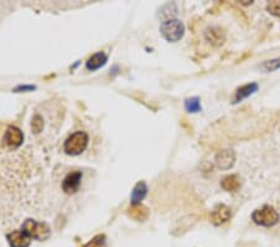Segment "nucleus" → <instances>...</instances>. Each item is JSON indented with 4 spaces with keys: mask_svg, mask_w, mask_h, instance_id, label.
Returning a JSON list of instances; mask_svg holds the SVG:
<instances>
[{
    "mask_svg": "<svg viewBox=\"0 0 280 247\" xmlns=\"http://www.w3.org/2000/svg\"><path fill=\"white\" fill-rule=\"evenodd\" d=\"M252 220L257 225L263 226V227H273L279 222L280 216L273 206L265 205L253 211Z\"/></svg>",
    "mask_w": 280,
    "mask_h": 247,
    "instance_id": "1",
    "label": "nucleus"
},
{
    "mask_svg": "<svg viewBox=\"0 0 280 247\" xmlns=\"http://www.w3.org/2000/svg\"><path fill=\"white\" fill-rule=\"evenodd\" d=\"M162 36L169 43L180 42L184 35V25L183 22L178 19L164 20L160 26Z\"/></svg>",
    "mask_w": 280,
    "mask_h": 247,
    "instance_id": "2",
    "label": "nucleus"
},
{
    "mask_svg": "<svg viewBox=\"0 0 280 247\" xmlns=\"http://www.w3.org/2000/svg\"><path fill=\"white\" fill-rule=\"evenodd\" d=\"M30 239H35L38 241H44L50 236V227L45 222H36L35 220L28 219L21 228Z\"/></svg>",
    "mask_w": 280,
    "mask_h": 247,
    "instance_id": "3",
    "label": "nucleus"
},
{
    "mask_svg": "<svg viewBox=\"0 0 280 247\" xmlns=\"http://www.w3.org/2000/svg\"><path fill=\"white\" fill-rule=\"evenodd\" d=\"M87 144H89L87 134L83 133V131H78V133L72 134L71 136L65 141L64 150L69 155H80L82 151H85Z\"/></svg>",
    "mask_w": 280,
    "mask_h": 247,
    "instance_id": "4",
    "label": "nucleus"
},
{
    "mask_svg": "<svg viewBox=\"0 0 280 247\" xmlns=\"http://www.w3.org/2000/svg\"><path fill=\"white\" fill-rule=\"evenodd\" d=\"M230 217H232L230 208L227 205H224V203H218V205L214 206L213 211H212L211 221L213 225L220 226L229 221Z\"/></svg>",
    "mask_w": 280,
    "mask_h": 247,
    "instance_id": "5",
    "label": "nucleus"
},
{
    "mask_svg": "<svg viewBox=\"0 0 280 247\" xmlns=\"http://www.w3.org/2000/svg\"><path fill=\"white\" fill-rule=\"evenodd\" d=\"M236 153L233 150H222L219 151L216 155V161L217 167H219L220 170H229L230 167H233V165L236 164Z\"/></svg>",
    "mask_w": 280,
    "mask_h": 247,
    "instance_id": "6",
    "label": "nucleus"
},
{
    "mask_svg": "<svg viewBox=\"0 0 280 247\" xmlns=\"http://www.w3.org/2000/svg\"><path fill=\"white\" fill-rule=\"evenodd\" d=\"M205 39L207 42L211 43L214 46H220V45L224 44L225 39H227V35H225V31L219 26H209L204 33Z\"/></svg>",
    "mask_w": 280,
    "mask_h": 247,
    "instance_id": "7",
    "label": "nucleus"
},
{
    "mask_svg": "<svg viewBox=\"0 0 280 247\" xmlns=\"http://www.w3.org/2000/svg\"><path fill=\"white\" fill-rule=\"evenodd\" d=\"M81 179H82V174L80 171H74L64 179L62 182V190L66 194H74L79 190L81 183Z\"/></svg>",
    "mask_w": 280,
    "mask_h": 247,
    "instance_id": "8",
    "label": "nucleus"
},
{
    "mask_svg": "<svg viewBox=\"0 0 280 247\" xmlns=\"http://www.w3.org/2000/svg\"><path fill=\"white\" fill-rule=\"evenodd\" d=\"M258 90H259V85L257 83H249V84H245V85L240 86V88L237 89L236 95H234V99H233V104L241 103L244 99H248L249 96H252V95L255 94Z\"/></svg>",
    "mask_w": 280,
    "mask_h": 247,
    "instance_id": "9",
    "label": "nucleus"
},
{
    "mask_svg": "<svg viewBox=\"0 0 280 247\" xmlns=\"http://www.w3.org/2000/svg\"><path fill=\"white\" fill-rule=\"evenodd\" d=\"M22 133L20 129L10 126L4 135V142L10 147H19L22 142Z\"/></svg>",
    "mask_w": 280,
    "mask_h": 247,
    "instance_id": "10",
    "label": "nucleus"
},
{
    "mask_svg": "<svg viewBox=\"0 0 280 247\" xmlns=\"http://www.w3.org/2000/svg\"><path fill=\"white\" fill-rule=\"evenodd\" d=\"M8 241L11 247H28L31 239L22 230H18L8 235Z\"/></svg>",
    "mask_w": 280,
    "mask_h": 247,
    "instance_id": "11",
    "label": "nucleus"
},
{
    "mask_svg": "<svg viewBox=\"0 0 280 247\" xmlns=\"http://www.w3.org/2000/svg\"><path fill=\"white\" fill-rule=\"evenodd\" d=\"M147 185L144 181H140L136 183V186L133 187L132 194H131V205H137V203H141V201L143 200L146 195H147Z\"/></svg>",
    "mask_w": 280,
    "mask_h": 247,
    "instance_id": "12",
    "label": "nucleus"
},
{
    "mask_svg": "<svg viewBox=\"0 0 280 247\" xmlns=\"http://www.w3.org/2000/svg\"><path fill=\"white\" fill-rule=\"evenodd\" d=\"M128 215L136 221H144V220L148 219L150 211L144 205L137 203V205H131V207L128 208Z\"/></svg>",
    "mask_w": 280,
    "mask_h": 247,
    "instance_id": "13",
    "label": "nucleus"
},
{
    "mask_svg": "<svg viewBox=\"0 0 280 247\" xmlns=\"http://www.w3.org/2000/svg\"><path fill=\"white\" fill-rule=\"evenodd\" d=\"M220 186H222L224 191L234 192L240 187V179H239L238 175H234V174L233 175H228L222 180Z\"/></svg>",
    "mask_w": 280,
    "mask_h": 247,
    "instance_id": "14",
    "label": "nucleus"
},
{
    "mask_svg": "<svg viewBox=\"0 0 280 247\" xmlns=\"http://www.w3.org/2000/svg\"><path fill=\"white\" fill-rule=\"evenodd\" d=\"M106 61H107V55H106L105 53H102V51H100V53L94 54V55L87 60L86 67L89 70H91V71H94V70L100 69L101 67H103V65L106 64Z\"/></svg>",
    "mask_w": 280,
    "mask_h": 247,
    "instance_id": "15",
    "label": "nucleus"
},
{
    "mask_svg": "<svg viewBox=\"0 0 280 247\" xmlns=\"http://www.w3.org/2000/svg\"><path fill=\"white\" fill-rule=\"evenodd\" d=\"M259 69L263 70L265 72H273L280 69V58L270 59V60L263 61L261 64H259Z\"/></svg>",
    "mask_w": 280,
    "mask_h": 247,
    "instance_id": "16",
    "label": "nucleus"
},
{
    "mask_svg": "<svg viewBox=\"0 0 280 247\" xmlns=\"http://www.w3.org/2000/svg\"><path fill=\"white\" fill-rule=\"evenodd\" d=\"M184 108H186V110L188 111V112H192V114H194V112H200V111L202 110L200 101L198 97L187 99V100L184 101Z\"/></svg>",
    "mask_w": 280,
    "mask_h": 247,
    "instance_id": "17",
    "label": "nucleus"
},
{
    "mask_svg": "<svg viewBox=\"0 0 280 247\" xmlns=\"http://www.w3.org/2000/svg\"><path fill=\"white\" fill-rule=\"evenodd\" d=\"M44 129V121H42V117L40 115H34V117L31 119V130L34 134H40Z\"/></svg>",
    "mask_w": 280,
    "mask_h": 247,
    "instance_id": "18",
    "label": "nucleus"
},
{
    "mask_svg": "<svg viewBox=\"0 0 280 247\" xmlns=\"http://www.w3.org/2000/svg\"><path fill=\"white\" fill-rule=\"evenodd\" d=\"M266 11L274 17L280 18V0H273L266 4Z\"/></svg>",
    "mask_w": 280,
    "mask_h": 247,
    "instance_id": "19",
    "label": "nucleus"
},
{
    "mask_svg": "<svg viewBox=\"0 0 280 247\" xmlns=\"http://www.w3.org/2000/svg\"><path fill=\"white\" fill-rule=\"evenodd\" d=\"M103 239H105L103 236H96L91 242H89L87 245H85V247H99L103 242Z\"/></svg>",
    "mask_w": 280,
    "mask_h": 247,
    "instance_id": "20",
    "label": "nucleus"
},
{
    "mask_svg": "<svg viewBox=\"0 0 280 247\" xmlns=\"http://www.w3.org/2000/svg\"><path fill=\"white\" fill-rule=\"evenodd\" d=\"M35 89V86L34 85H22V86H18L17 89L14 90L15 92H19V91H31V90Z\"/></svg>",
    "mask_w": 280,
    "mask_h": 247,
    "instance_id": "21",
    "label": "nucleus"
}]
</instances>
